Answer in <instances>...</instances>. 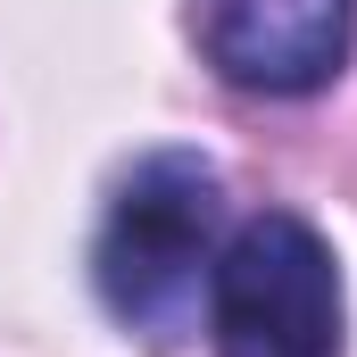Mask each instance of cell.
Here are the masks:
<instances>
[{"instance_id": "6da1fadb", "label": "cell", "mask_w": 357, "mask_h": 357, "mask_svg": "<svg viewBox=\"0 0 357 357\" xmlns=\"http://www.w3.org/2000/svg\"><path fill=\"white\" fill-rule=\"evenodd\" d=\"M216 233H225L216 167L191 158V150H150L108 199V225H100V250H91L100 299L133 333L183 341L191 316H199V291L216 274V250H225Z\"/></svg>"}, {"instance_id": "7a4b0ae2", "label": "cell", "mask_w": 357, "mask_h": 357, "mask_svg": "<svg viewBox=\"0 0 357 357\" xmlns=\"http://www.w3.org/2000/svg\"><path fill=\"white\" fill-rule=\"evenodd\" d=\"M208 341L216 357H341L349 307L324 233L291 208H266L225 233L208 274Z\"/></svg>"}, {"instance_id": "3957f363", "label": "cell", "mask_w": 357, "mask_h": 357, "mask_svg": "<svg viewBox=\"0 0 357 357\" xmlns=\"http://www.w3.org/2000/svg\"><path fill=\"white\" fill-rule=\"evenodd\" d=\"M191 33L225 84L307 100L349 67L357 0H191Z\"/></svg>"}]
</instances>
